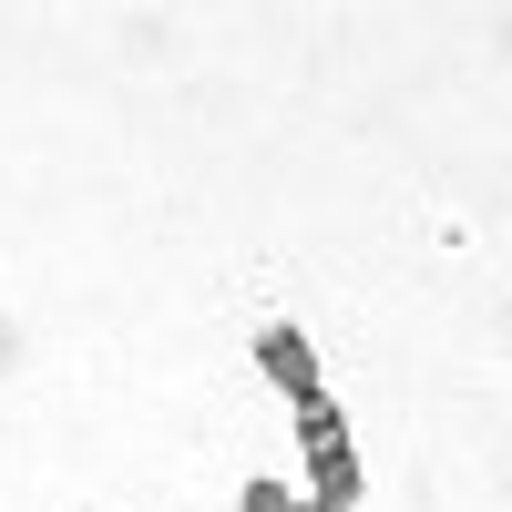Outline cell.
<instances>
[{"label":"cell","instance_id":"6da1fadb","mask_svg":"<svg viewBox=\"0 0 512 512\" xmlns=\"http://www.w3.org/2000/svg\"><path fill=\"white\" fill-rule=\"evenodd\" d=\"M297 451H308V512H349V502H359V451H349L338 400L297 410Z\"/></svg>","mask_w":512,"mask_h":512},{"label":"cell","instance_id":"7a4b0ae2","mask_svg":"<svg viewBox=\"0 0 512 512\" xmlns=\"http://www.w3.org/2000/svg\"><path fill=\"white\" fill-rule=\"evenodd\" d=\"M256 369L287 390V410H318V400H328V390H318V349H308L287 318H277V328H256Z\"/></svg>","mask_w":512,"mask_h":512},{"label":"cell","instance_id":"3957f363","mask_svg":"<svg viewBox=\"0 0 512 512\" xmlns=\"http://www.w3.org/2000/svg\"><path fill=\"white\" fill-rule=\"evenodd\" d=\"M236 512H297V492H287V482H246V502H236Z\"/></svg>","mask_w":512,"mask_h":512},{"label":"cell","instance_id":"277c9868","mask_svg":"<svg viewBox=\"0 0 512 512\" xmlns=\"http://www.w3.org/2000/svg\"><path fill=\"white\" fill-rule=\"evenodd\" d=\"M297 512H308V502H297Z\"/></svg>","mask_w":512,"mask_h":512}]
</instances>
